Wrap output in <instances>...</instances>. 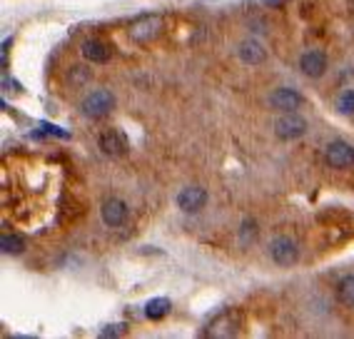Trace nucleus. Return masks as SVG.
Returning a JSON list of instances; mask_svg holds the SVG:
<instances>
[{
  "label": "nucleus",
  "instance_id": "13",
  "mask_svg": "<svg viewBox=\"0 0 354 339\" xmlns=\"http://www.w3.org/2000/svg\"><path fill=\"white\" fill-rule=\"evenodd\" d=\"M237 55H240L242 63L259 65L265 60V48H262L257 40H245V43H240V48H237Z\"/></svg>",
  "mask_w": 354,
  "mask_h": 339
},
{
  "label": "nucleus",
  "instance_id": "2",
  "mask_svg": "<svg viewBox=\"0 0 354 339\" xmlns=\"http://www.w3.org/2000/svg\"><path fill=\"white\" fill-rule=\"evenodd\" d=\"M115 107V95L110 90H95L82 100V115L88 118H105Z\"/></svg>",
  "mask_w": 354,
  "mask_h": 339
},
{
  "label": "nucleus",
  "instance_id": "8",
  "mask_svg": "<svg viewBox=\"0 0 354 339\" xmlns=\"http://www.w3.org/2000/svg\"><path fill=\"white\" fill-rule=\"evenodd\" d=\"M270 105L279 113H295L297 107H302V95L295 93L292 88H279L270 95Z\"/></svg>",
  "mask_w": 354,
  "mask_h": 339
},
{
  "label": "nucleus",
  "instance_id": "10",
  "mask_svg": "<svg viewBox=\"0 0 354 339\" xmlns=\"http://www.w3.org/2000/svg\"><path fill=\"white\" fill-rule=\"evenodd\" d=\"M299 70H302L307 77H319L327 70V57L319 51H310L299 57Z\"/></svg>",
  "mask_w": 354,
  "mask_h": 339
},
{
  "label": "nucleus",
  "instance_id": "9",
  "mask_svg": "<svg viewBox=\"0 0 354 339\" xmlns=\"http://www.w3.org/2000/svg\"><path fill=\"white\" fill-rule=\"evenodd\" d=\"M100 214H102V222L108 227H120L127 217V205L122 200H118V197H110V200L102 202Z\"/></svg>",
  "mask_w": 354,
  "mask_h": 339
},
{
  "label": "nucleus",
  "instance_id": "12",
  "mask_svg": "<svg viewBox=\"0 0 354 339\" xmlns=\"http://www.w3.org/2000/svg\"><path fill=\"white\" fill-rule=\"evenodd\" d=\"M80 53H82L85 60H90V63H108L110 55H113L108 45L100 43V40H85L82 48H80Z\"/></svg>",
  "mask_w": 354,
  "mask_h": 339
},
{
  "label": "nucleus",
  "instance_id": "5",
  "mask_svg": "<svg viewBox=\"0 0 354 339\" xmlns=\"http://www.w3.org/2000/svg\"><path fill=\"white\" fill-rule=\"evenodd\" d=\"M270 257H272L279 267H292L299 257V250H297V245H295V239L274 237L272 242H270Z\"/></svg>",
  "mask_w": 354,
  "mask_h": 339
},
{
  "label": "nucleus",
  "instance_id": "20",
  "mask_svg": "<svg viewBox=\"0 0 354 339\" xmlns=\"http://www.w3.org/2000/svg\"><path fill=\"white\" fill-rule=\"evenodd\" d=\"M279 0H267V6H277Z\"/></svg>",
  "mask_w": 354,
  "mask_h": 339
},
{
  "label": "nucleus",
  "instance_id": "15",
  "mask_svg": "<svg viewBox=\"0 0 354 339\" xmlns=\"http://www.w3.org/2000/svg\"><path fill=\"white\" fill-rule=\"evenodd\" d=\"M337 300L347 307H354V275L342 277L337 282Z\"/></svg>",
  "mask_w": 354,
  "mask_h": 339
},
{
  "label": "nucleus",
  "instance_id": "3",
  "mask_svg": "<svg viewBox=\"0 0 354 339\" xmlns=\"http://www.w3.org/2000/svg\"><path fill=\"white\" fill-rule=\"evenodd\" d=\"M307 132V120L299 118L297 113H285L274 122V135L279 140H297Z\"/></svg>",
  "mask_w": 354,
  "mask_h": 339
},
{
  "label": "nucleus",
  "instance_id": "6",
  "mask_svg": "<svg viewBox=\"0 0 354 339\" xmlns=\"http://www.w3.org/2000/svg\"><path fill=\"white\" fill-rule=\"evenodd\" d=\"M324 160H327L329 167L344 170L354 165V147L347 143H332L324 152Z\"/></svg>",
  "mask_w": 354,
  "mask_h": 339
},
{
  "label": "nucleus",
  "instance_id": "1",
  "mask_svg": "<svg viewBox=\"0 0 354 339\" xmlns=\"http://www.w3.org/2000/svg\"><path fill=\"white\" fill-rule=\"evenodd\" d=\"M162 30H165L162 15H142V18L130 23L127 35H130V40H135V43L145 45V43H152Z\"/></svg>",
  "mask_w": 354,
  "mask_h": 339
},
{
  "label": "nucleus",
  "instance_id": "19",
  "mask_svg": "<svg viewBox=\"0 0 354 339\" xmlns=\"http://www.w3.org/2000/svg\"><path fill=\"white\" fill-rule=\"evenodd\" d=\"M125 324H113V329H102V337H118V334L125 332Z\"/></svg>",
  "mask_w": 354,
  "mask_h": 339
},
{
  "label": "nucleus",
  "instance_id": "11",
  "mask_svg": "<svg viewBox=\"0 0 354 339\" xmlns=\"http://www.w3.org/2000/svg\"><path fill=\"white\" fill-rule=\"evenodd\" d=\"M100 150L108 157H122L127 152V140L122 138L120 132H102L100 135Z\"/></svg>",
  "mask_w": 354,
  "mask_h": 339
},
{
  "label": "nucleus",
  "instance_id": "7",
  "mask_svg": "<svg viewBox=\"0 0 354 339\" xmlns=\"http://www.w3.org/2000/svg\"><path fill=\"white\" fill-rule=\"evenodd\" d=\"M205 205H207V192L203 187H197V185L185 187L177 195V208L183 210V212H200Z\"/></svg>",
  "mask_w": 354,
  "mask_h": 339
},
{
  "label": "nucleus",
  "instance_id": "4",
  "mask_svg": "<svg viewBox=\"0 0 354 339\" xmlns=\"http://www.w3.org/2000/svg\"><path fill=\"white\" fill-rule=\"evenodd\" d=\"M237 329H240V317L234 312H222L209 322L205 334L212 339H227V337H234Z\"/></svg>",
  "mask_w": 354,
  "mask_h": 339
},
{
  "label": "nucleus",
  "instance_id": "18",
  "mask_svg": "<svg viewBox=\"0 0 354 339\" xmlns=\"http://www.w3.org/2000/svg\"><path fill=\"white\" fill-rule=\"evenodd\" d=\"M254 237V225H252V222H245V225H242V235H240V239H242V242H245V239H247V242H250V239H252Z\"/></svg>",
  "mask_w": 354,
  "mask_h": 339
},
{
  "label": "nucleus",
  "instance_id": "16",
  "mask_svg": "<svg viewBox=\"0 0 354 339\" xmlns=\"http://www.w3.org/2000/svg\"><path fill=\"white\" fill-rule=\"evenodd\" d=\"M0 247H3L6 255H20L23 247H26V242H23V237H18V235H3V237H0Z\"/></svg>",
  "mask_w": 354,
  "mask_h": 339
},
{
  "label": "nucleus",
  "instance_id": "17",
  "mask_svg": "<svg viewBox=\"0 0 354 339\" xmlns=\"http://www.w3.org/2000/svg\"><path fill=\"white\" fill-rule=\"evenodd\" d=\"M337 107H339V113H344V115H354V93L349 90V93H344L337 100Z\"/></svg>",
  "mask_w": 354,
  "mask_h": 339
},
{
  "label": "nucleus",
  "instance_id": "14",
  "mask_svg": "<svg viewBox=\"0 0 354 339\" xmlns=\"http://www.w3.org/2000/svg\"><path fill=\"white\" fill-rule=\"evenodd\" d=\"M167 312H170V300H167V297H155V300H150L145 304V317L152 322L162 320Z\"/></svg>",
  "mask_w": 354,
  "mask_h": 339
}]
</instances>
